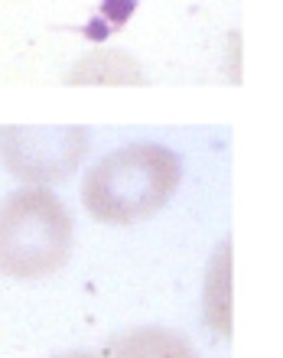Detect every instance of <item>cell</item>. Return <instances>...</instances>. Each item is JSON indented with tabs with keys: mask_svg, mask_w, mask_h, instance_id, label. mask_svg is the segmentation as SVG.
Masks as SVG:
<instances>
[{
	"mask_svg": "<svg viewBox=\"0 0 283 358\" xmlns=\"http://www.w3.org/2000/svg\"><path fill=\"white\" fill-rule=\"evenodd\" d=\"M182 182L180 153L157 141L124 143L88 166L78 199L88 218L108 228L150 222L170 206Z\"/></svg>",
	"mask_w": 283,
	"mask_h": 358,
	"instance_id": "6da1fadb",
	"label": "cell"
},
{
	"mask_svg": "<svg viewBox=\"0 0 283 358\" xmlns=\"http://www.w3.org/2000/svg\"><path fill=\"white\" fill-rule=\"evenodd\" d=\"M75 222L66 199L43 186H20L0 199V277L46 280L66 271Z\"/></svg>",
	"mask_w": 283,
	"mask_h": 358,
	"instance_id": "7a4b0ae2",
	"label": "cell"
},
{
	"mask_svg": "<svg viewBox=\"0 0 283 358\" xmlns=\"http://www.w3.org/2000/svg\"><path fill=\"white\" fill-rule=\"evenodd\" d=\"M92 131L82 124H7L0 127V163L23 186L52 189L82 166Z\"/></svg>",
	"mask_w": 283,
	"mask_h": 358,
	"instance_id": "3957f363",
	"label": "cell"
},
{
	"mask_svg": "<svg viewBox=\"0 0 283 358\" xmlns=\"http://www.w3.org/2000/svg\"><path fill=\"white\" fill-rule=\"evenodd\" d=\"M147 82L143 62L121 46H98L62 72V85L68 88H137Z\"/></svg>",
	"mask_w": 283,
	"mask_h": 358,
	"instance_id": "277c9868",
	"label": "cell"
},
{
	"mask_svg": "<svg viewBox=\"0 0 283 358\" xmlns=\"http://www.w3.org/2000/svg\"><path fill=\"white\" fill-rule=\"evenodd\" d=\"M101 358H198L196 342L170 326H131L98 349Z\"/></svg>",
	"mask_w": 283,
	"mask_h": 358,
	"instance_id": "5b68a950",
	"label": "cell"
},
{
	"mask_svg": "<svg viewBox=\"0 0 283 358\" xmlns=\"http://www.w3.org/2000/svg\"><path fill=\"white\" fill-rule=\"evenodd\" d=\"M202 316L222 339H231V241L218 248L202 280Z\"/></svg>",
	"mask_w": 283,
	"mask_h": 358,
	"instance_id": "8992f818",
	"label": "cell"
},
{
	"mask_svg": "<svg viewBox=\"0 0 283 358\" xmlns=\"http://www.w3.org/2000/svg\"><path fill=\"white\" fill-rule=\"evenodd\" d=\"M52 358H101L98 355V349H68V352H59V355Z\"/></svg>",
	"mask_w": 283,
	"mask_h": 358,
	"instance_id": "52a82bcc",
	"label": "cell"
}]
</instances>
